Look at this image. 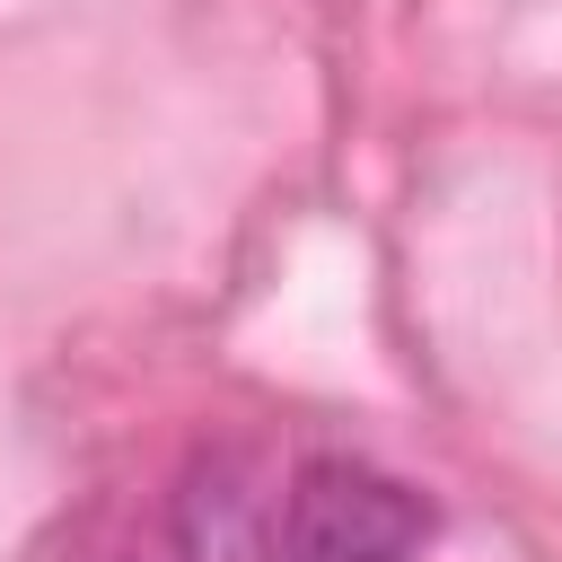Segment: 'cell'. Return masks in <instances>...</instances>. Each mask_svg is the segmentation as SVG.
<instances>
[{"mask_svg": "<svg viewBox=\"0 0 562 562\" xmlns=\"http://www.w3.org/2000/svg\"><path fill=\"white\" fill-rule=\"evenodd\" d=\"M430 536V501L360 457H307L281 492L290 562H413Z\"/></svg>", "mask_w": 562, "mask_h": 562, "instance_id": "1", "label": "cell"}, {"mask_svg": "<svg viewBox=\"0 0 562 562\" xmlns=\"http://www.w3.org/2000/svg\"><path fill=\"white\" fill-rule=\"evenodd\" d=\"M132 562H290L281 553V483L263 474L255 448H202Z\"/></svg>", "mask_w": 562, "mask_h": 562, "instance_id": "2", "label": "cell"}]
</instances>
